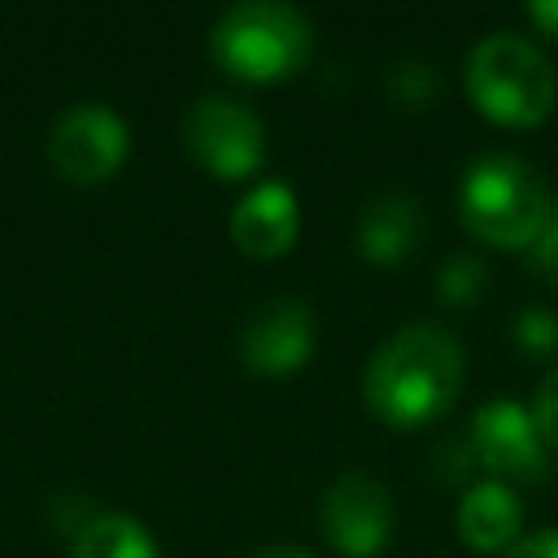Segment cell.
Masks as SVG:
<instances>
[{
  "instance_id": "cell-1",
  "label": "cell",
  "mask_w": 558,
  "mask_h": 558,
  "mask_svg": "<svg viewBox=\"0 0 558 558\" xmlns=\"http://www.w3.org/2000/svg\"><path fill=\"white\" fill-rule=\"evenodd\" d=\"M462 392V344L436 323H405L366 362L362 397L388 427H423Z\"/></svg>"
},
{
  "instance_id": "cell-2",
  "label": "cell",
  "mask_w": 558,
  "mask_h": 558,
  "mask_svg": "<svg viewBox=\"0 0 558 558\" xmlns=\"http://www.w3.org/2000/svg\"><path fill=\"white\" fill-rule=\"evenodd\" d=\"M549 214V187L541 170L514 153H484L458 183L462 227L493 248H532Z\"/></svg>"
},
{
  "instance_id": "cell-3",
  "label": "cell",
  "mask_w": 558,
  "mask_h": 558,
  "mask_svg": "<svg viewBox=\"0 0 558 558\" xmlns=\"http://www.w3.org/2000/svg\"><path fill=\"white\" fill-rule=\"evenodd\" d=\"M314 52V31L301 9L253 0L227 9L209 31V57L240 83H283L305 70Z\"/></svg>"
},
{
  "instance_id": "cell-4",
  "label": "cell",
  "mask_w": 558,
  "mask_h": 558,
  "mask_svg": "<svg viewBox=\"0 0 558 558\" xmlns=\"http://www.w3.org/2000/svg\"><path fill=\"white\" fill-rule=\"evenodd\" d=\"M466 96L497 126H536L558 100V78L536 44L493 31L466 57Z\"/></svg>"
},
{
  "instance_id": "cell-5",
  "label": "cell",
  "mask_w": 558,
  "mask_h": 558,
  "mask_svg": "<svg viewBox=\"0 0 558 558\" xmlns=\"http://www.w3.org/2000/svg\"><path fill=\"white\" fill-rule=\"evenodd\" d=\"M183 144H187L192 161L222 183H240V179L257 174L266 161V131H262L257 113L218 92L196 96L187 105Z\"/></svg>"
},
{
  "instance_id": "cell-6",
  "label": "cell",
  "mask_w": 558,
  "mask_h": 558,
  "mask_svg": "<svg viewBox=\"0 0 558 558\" xmlns=\"http://www.w3.org/2000/svg\"><path fill=\"white\" fill-rule=\"evenodd\" d=\"M131 153V131L109 105H74L48 135L52 170L74 187L109 183Z\"/></svg>"
},
{
  "instance_id": "cell-7",
  "label": "cell",
  "mask_w": 558,
  "mask_h": 558,
  "mask_svg": "<svg viewBox=\"0 0 558 558\" xmlns=\"http://www.w3.org/2000/svg\"><path fill=\"white\" fill-rule=\"evenodd\" d=\"M466 449L475 466H484L501 484H536L549 471V445L541 440V427L527 405L519 401H488L475 410Z\"/></svg>"
},
{
  "instance_id": "cell-8",
  "label": "cell",
  "mask_w": 558,
  "mask_h": 558,
  "mask_svg": "<svg viewBox=\"0 0 558 558\" xmlns=\"http://www.w3.org/2000/svg\"><path fill=\"white\" fill-rule=\"evenodd\" d=\"M318 527L340 558H375L392 536V493L371 471L336 475L318 497Z\"/></svg>"
},
{
  "instance_id": "cell-9",
  "label": "cell",
  "mask_w": 558,
  "mask_h": 558,
  "mask_svg": "<svg viewBox=\"0 0 558 558\" xmlns=\"http://www.w3.org/2000/svg\"><path fill=\"white\" fill-rule=\"evenodd\" d=\"M314 340H318L314 310L301 296H270L240 323L235 357L244 371H253L262 379H279L310 362Z\"/></svg>"
},
{
  "instance_id": "cell-10",
  "label": "cell",
  "mask_w": 558,
  "mask_h": 558,
  "mask_svg": "<svg viewBox=\"0 0 558 558\" xmlns=\"http://www.w3.org/2000/svg\"><path fill=\"white\" fill-rule=\"evenodd\" d=\"M301 205L288 183H257L231 209V244L253 262H275L296 244Z\"/></svg>"
},
{
  "instance_id": "cell-11",
  "label": "cell",
  "mask_w": 558,
  "mask_h": 558,
  "mask_svg": "<svg viewBox=\"0 0 558 558\" xmlns=\"http://www.w3.org/2000/svg\"><path fill=\"white\" fill-rule=\"evenodd\" d=\"M423 205L410 192H379L357 218V253L371 266H401L423 240Z\"/></svg>"
},
{
  "instance_id": "cell-12",
  "label": "cell",
  "mask_w": 558,
  "mask_h": 558,
  "mask_svg": "<svg viewBox=\"0 0 558 558\" xmlns=\"http://www.w3.org/2000/svg\"><path fill=\"white\" fill-rule=\"evenodd\" d=\"M523 532V501L501 480H480L458 501V536L475 554H506Z\"/></svg>"
},
{
  "instance_id": "cell-13",
  "label": "cell",
  "mask_w": 558,
  "mask_h": 558,
  "mask_svg": "<svg viewBox=\"0 0 558 558\" xmlns=\"http://www.w3.org/2000/svg\"><path fill=\"white\" fill-rule=\"evenodd\" d=\"M70 558H157L148 527L122 510H96L70 545Z\"/></svg>"
},
{
  "instance_id": "cell-14",
  "label": "cell",
  "mask_w": 558,
  "mask_h": 558,
  "mask_svg": "<svg viewBox=\"0 0 558 558\" xmlns=\"http://www.w3.org/2000/svg\"><path fill=\"white\" fill-rule=\"evenodd\" d=\"M484 288H488V270L475 253H453L436 275L440 305H475L484 296Z\"/></svg>"
},
{
  "instance_id": "cell-15",
  "label": "cell",
  "mask_w": 558,
  "mask_h": 558,
  "mask_svg": "<svg viewBox=\"0 0 558 558\" xmlns=\"http://www.w3.org/2000/svg\"><path fill=\"white\" fill-rule=\"evenodd\" d=\"M388 96H392L401 109H427V105L440 96V74H436L427 61H401V65L388 74Z\"/></svg>"
},
{
  "instance_id": "cell-16",
  "label": "cell",
  "mask_w": 558,
  "mask_h": 558,
  "mask_svg": "<svg viewBox=\"0 0 558 558\" xmlns=\"http://www.w3.org/2000/svg\"><path fill=\"white\" fill-rule=\"evenodd\" d=\"M514 344L523 357H549L558 349V318L554 310H523L514 318Z\"/></svg>"
},
{
  "instance_id": "cell-17",
  "label": "cell",
  "mask_w": 558,
  "mask_h": 558,
  "mask_svg": "<svg viewBox=\"0 0 558 558\" xmlns=\"http://www.w3.org/2000/svg\"><path fill=\"white\" fill-rule=\"evenodd\" d=\"M532 418L541 427V440L549 445V453H558V371L545 375V384L532 397Z\"/></svg>"
},
{
  "instance_id": "cell-18",
  "label": "cell",
  "mask_w": 558,
  "mask_h": 558,
  "mask_svg": "<svg viewBox=\"0 0 558 558\" xmlns=\"http://www.w3.org/2000/svg\"><path fill=\"white\" fill-rule=\"evenodd\" d=\"M532 262H536V270H545V275L558 279V201H549L545 227H541V235L532 244Z\"/></svg>"
},
{
  "instance_id": "cell-19",
  "label": "cell",
  "mask_w": 558,
  "mask_h": 558,
  "mask_svg": "<svg viewBox=\"0 0 558 558\" xmlns=\"http://www.w3.org/2000/svg\"><path fill=\"white\" fill-rule=\"evenodd\" d=\"M501 558H558V527H541L519 536Z\"/></svg>"
},
{
  "instance_id": "cell-20",
  "label": "cell",
  "mask_w": 558,
  "mask_h": 558,
  "mask_svg": "<svg viewBox=\"0 0 558 558\" xmlns=\"http://www.w3.org/2000/svg\"><path fill=\"white\" fill-rule=\"evenodd\" d=\"M527 22L541 26L545 35L558 39V0H541V4H527Z\"/></svg>"
},
{
  "instance_id": "cell-21",
  "label": "cell",
  "mask_w": 558,
  "mask_h": 558,
  "mask_svg": "<svg viewBox=\"0 0 558 558\" xmlns=\"http://www.w3.org/2000/svg\"><path fill=\"white\" fill-rule=\"evenodd\" d=\"M253 558H310V554L296 549V545H266V549H257Z\"/></svg>"
}]
</instances>
